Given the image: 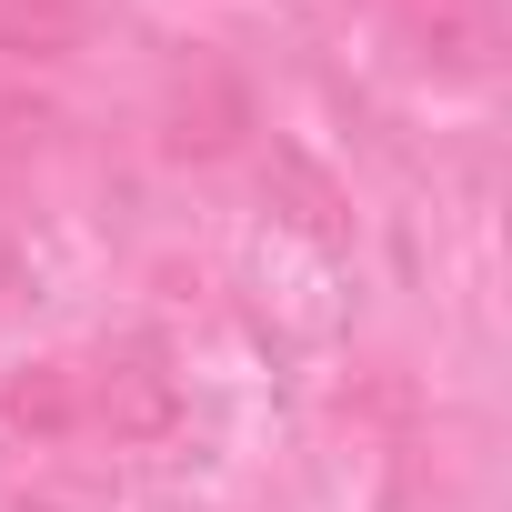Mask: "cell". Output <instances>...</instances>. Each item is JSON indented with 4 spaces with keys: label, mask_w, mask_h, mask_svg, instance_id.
Returning <instances> with one entry per match:
<instances>
[{
    "label": "cell",
    "mask_w": 512,
    "mask_h": 512,
    "mask_svg": "<svg viewBox=\"0 0 512 512\" xmlns=\"http://www.w3.org/2000/svg\"><path fill=\"white\" fill-rule=\"evenodd\" d=\"M0 412H11L21 432H161L171 422V382L151 352H61V362H31L11 372V392H0Z\"/></svg>",
    "instance_id": "cell-1"
},
{
    "label": "cell",
    "mask_w": 512,
    "mask_h": 512,
    "mask_svg": "<svg viewBox=\"0 0 512 512\" xmlns=\"http://www.w3.org/2000/svg\"><path fill=\"white\" fill-rule=\"evenodd\" d=\"M392 21L422 51V71H442V81H472L492 61V0H392Z\"/></svg>",
    "instance_id": "cell-2"
},
{
    "label": "cell",
    "mask_w": 512,
    "mask_h": 512,
    "mask_svg": "<svg viewBox=\"0 0 512 512\" xmlns=\"http://www.w3.org/2000/svg\"><path fill=\"white\" fill-rule=\"evenodd\" d=\"M81 41V0H0V51L11 61H61Z\"/></svg>",
    "instance_id": "cell-3"
},
{
    "label": "cell",
    "mask_w": 512,
    "mask_h": 512,
    "mask_svg": "<svg viewBox=\"0 0 512 512\" xmlns=\"http://www.w3.org/2000/svg\"><path fill=\"white\" fill-rule=\"evenodd\" d=\"M11 272H21V241H11V231H0V292H11Z\"/></svg>",
    "instance_id": "cell-4"
}]
</instances>
